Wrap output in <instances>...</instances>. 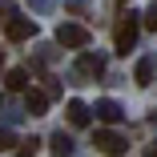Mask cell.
<instances>
[{"instance_id": "10", "label": "cell", "mask_w": 157, "mask_h": 157, "mask_svg": "<svg viewBox=\"0 0 157 157\" xmlns=\"http://www.w3.org/2000/svg\"><path fill=\"white\" fill-rule=\"evenodd\" d=\"M69 153H73V141H69L65 133H56V137H52V157H69Z\"/></svg>"}, {"instance_id": "12", "label": "cell", "mask_w": 157, "mask_h": 157, "mask_svg": "<svg viewBox=\"0 0 157 157\" xmlns=\"http://www.w3.org/2000/svg\"><path fill=\"white\" fill-rule=\"evenodd\" d=\"M40 149V137H28V141H20V149H16V157H33Z\"/></svg>"}, {"instance_id": "9", "label": "cell", "mask_w": 157, "mask_h": 157, "mask_svg": "<svg viewBox=\"0 0 157 157\" xmlns=\"http://www.w3.org/2000/svg\"><path fill=\"white\" fill-rule=\"evenodd\" d=\"M4 85H8L12 93L28 89V69H8V73H4Z\"/></svg>"}, {"instance_id": "7", "label": "cell", "mask_w": 157, "mask_h": 157, "mask_svg": "<svg viewBox=\"0 0 157 157\" xmlns=\"http://www.w3.org/2000/svg\"><path fill=\"white\" fill-rule=\"evenodd\" d=\"M24 109L33 113V117H40V113L48 109V97H44V93H36V89H28V93H24Z\"/></svg>"}, {"instance_id": "14", "label": "cell", "mask_w": 157, "mask_h": 157, "mask_svg": "<svg viewBox=\"0 0 157 157\" xmlns=\"http://www.w3.org/2000/svg\"><path fill=\"white\" fill-rule=\"evenodd\" d=\"M145 28H149V33H157V0L145 8Z\"/></svg>"}, {"instance_id": "4", "label": "cell", "mask_w": 157, "mask_h": 157, "mask_svg": "<svg viewBox=\"0 0 157 157\" xmlns=\"http://www.w3.org/2000/svg\"><path fill=\"white\" fill-rule=\"evenodd\" d=\"M4 33H8V40H28L36 33V24L28 20V16H8L4 20Z\"/></svg>"}, {"instance_id": "11", "label": "cell", "mask_w": 157, "mask_h": 157, "mask_svg": "<svg viewBox=\"0 0 157 157\" xmlns=\"http://www.w3.org/2000/svg\"><path fill=\"white\" fill-rule=\"evenodd\" d=\"M137 85H153V60H141L137 65Z\"/></svg>"}, {"instance_id": "1", "label": "cell", "mask_w": 157, "mask_h": 157, "mask_svg": "<svg viewBox=\"0 0 157 157\" xmlns=\"http://www.w3.org/2000/svg\"><path fill=\"white\" fill-rule=\"evenodd\" d=\"M133 40H137V16L125 12V16L117 20V28H113V44H117V52H129Z\"/></svg>"}, {"instance_id": "6", "label": "cell", "mask_w": 157, "mask_h": 157, "mask_svg": "<svg viewBox=\"0 0 157 157\" xmlns=\"http://www.w3.org/2000/svg\"><path fill=\"white\" fill-rule=\"evenodd\" d=\"M97 117H101L105 125H117L125 113H121V105H117V101H97Z\"/></svg>"}, {"instance_id": "5", "label": "cell", "mask_w": 157, "mask_h": 157, "mask_svg": "<svg viewBox=\"0 0 157 157\" xmlns=\"http://www.w3.org/2000/svg\"><path fill=\"white\" fill-rule=\"evenodd\" d=\"M77 73H85V77H101V73H105V65H101V56L81 52V60H77Z\"/></svg>"}, {"instance_id": "2", "label": "cell", "mask_w": 157, "mask_h": 157, "mask_svg": "<svg viewBox=\"0 0 157 157\" xmlns=\"http://www.w3.org/2000/svg\"><path fill=\"white\" fill-rule=\"evenodd\" d=\"M56 44L85 48V44H89V28H81V24H60V28H56Z\"/></svg>"}, {"instance_id": "3", "label": "cell", "mask_w": 157, "mask_h": 157, "mask_svg": "<svg viewBox=\"0 0 157 157\" xmlns=\"http://www.w3.org/2000/svg\"><path fill=\"white\" fill-rule=\"evenodd\" d=\"M93 145H97L101 153H109V157H117V153L125 149V137L113 133V129H97V133H93Z\"/></svg>"}, {"instance_id": "16", "label": "cell", "mask_w": 157, "mask_h": 157, "mask_svg": "<svg viewBox=\"0 0 157 157\" xmlns=\"http://www.w3.org/2000/svg\"><path fill=\"white\" fill-rule=\"evenodd\" d=\"M0 60H4V52H0Z\"/></svg>"}, {"instance_id": "13", "label": "cell", "mask_w": 157, "mask_h": 157, "mask_svg": "<svg viewBox=\"0 0 157 157\" xmlns=\"http://www.w3.org/2000/svg\"><path fill=\"white\" fill-rule=\"evenodd\" d=\"M12 145H16V133L12 129H0V153H8Z\"/></svg>"}, {"instance_id": "15", "label": "cell", "mask_w": 157, "mask_h": 157, "mask_svg": "<svg viewBox=\"0 0 157 157\" xmlns=\"http://www.w3.org/2000/svg\"><path fill=\"white\" fill-rule=\"evenodd\" d=\"M145 157H157V141H153V145H149V149H145Z\"/></svg>"}, {"instance_id": "8", "label": "cell", "mask_w": 157, "mask_h": 157, "mask_svg": "<svg viewBox=\"0 0 157 157\" xmlns=\"http://www.w3.org/2000/svg\"><path fill=\"white\" fill-rule=\"evenodd\" d=\"M65 113H69V121L77 125V129H85V125H89V105H85V101H69Z\"/></svg>"}]
</instances>
